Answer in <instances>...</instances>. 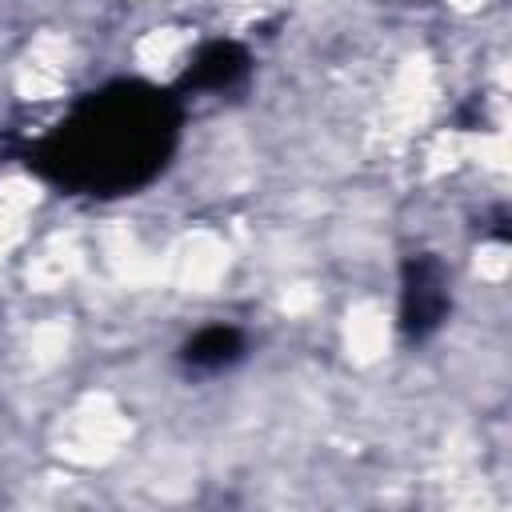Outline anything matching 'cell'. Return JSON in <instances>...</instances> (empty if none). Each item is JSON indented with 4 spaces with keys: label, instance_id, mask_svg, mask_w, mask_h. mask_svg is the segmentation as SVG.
<instances>
[{
    "label": "cell",
    "instance_id": "cell-1",
    "mask_svg": "<svg viewBox=\"0 0 512 512\" xmlns=\"http://www.w3.org/2000/svg\"><path fill=\"white\" fill-rule=\"evenodd\" d=\"M76 128L84 132L68 136V148L60 144V176L88 188H120L164 164L172 116L156 92L112 88L84 108Z\"/></svg>",
    "mask_w": 512,
    "mask_h": 512
},
{
    "label": "cell",
    "instance_id": "cell-3",
    "mask_svg": "<svg viewBox=\"0 0 512 512\" xmlns=\"http://www.w3.org/2000/svg\"><path fill=\"white\" fill-rule=\"evenodd\" d=\"M240 352H244V336L228 324H212V328H200L184 344V364L200 368V372H216V368H228L232 360H240Z\"/></svg>",
    "mask_w": 512,
    "mask_h": 512
},
{
    "label": "cell",
    "instance_id": "cell-4",
    "mask_svg": "<svg viewBox=\"0 0 512 512\" xmlns=\"http://www.w3.org/2000/svg\"><path fill=\"white\" fill-rule=\"evenodd\" d=\"M244 68H248V56L236 44H208L200 52V60L192 64L188 80L192 84H204V88H224L236 76H244Z\"/></svg>",
    "mask_w": 512,
    "mask_h": 512
},
{
    "label": "cell",
    "instance_id": "cell-2",
    "mask_svg": "<svg viewBox=\"0 0 512 512\" xmlns=\"http://www.w3.org/2000/svg\"><path fill=\"white\" fill-rule=\"evenodd\" d=\"M448 308V292H444V272L436 260H412L404 268V332L408 336H424L440 324Z\"/></svg>",
    "mask_w": 512,
    "mask_h": 512
}]
</instances>
